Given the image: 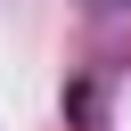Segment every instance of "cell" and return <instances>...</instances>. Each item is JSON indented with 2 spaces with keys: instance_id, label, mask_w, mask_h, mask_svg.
<instances>
[{
  "instance_id": "obj_1",
  "label": "cell",
  "mask_w": 131,
  "mask_h": 131,
  "mask_svg": "<svg viewBox=\"0 0 131 131\" xmlns=\"http://www.w3.org/2000/svg\"><path fill=\"white\" fill-rule=\"evenodd\" d=\"M66 115H82V123H90V115H98V90H90V82H74V90H66Z\"/></svg>"
}]
</instances>
